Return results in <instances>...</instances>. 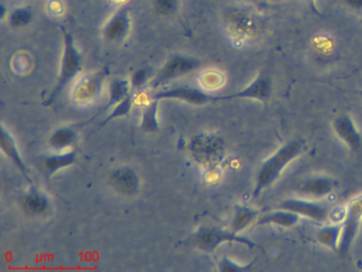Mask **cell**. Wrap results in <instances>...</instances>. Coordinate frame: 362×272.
Instances as JSON below:
<instances>
[{
    "label": "cell",
    "mask_w": 362,
    "mask_h": 272,
    "mask_svg": "<svg viewBox=\"0 0 362 272\" xmlns=\"http://www.w3.org/2000/svg\"><path fill=\"white\" fill-rule=\"evenodd\" d=\"M307 150V145L303 140L289 141L283 145L279 150L275 151L270 157L264 161L258 168L255 178V188L252 197L258 198L267 188L276 182L281 172L291 162L301 157Z\"/></svg>",
    "instance_id": "6da1fadb"
},
{
    "label": "cell",
    "mask_w": 362,
    "mask_h": 272,
    "mask_svg": "<svg viewBox=\"0 0 362 272\" xmlns=\"http://www.w3.org/2000/svg\"><path fill=\"white\" fill-rule=\"evenodd\" d=\"M62 35H63V55H62L61 68H60L59 77L57 83L51 91V94L45 99L43 105L51 107L61 96L66 87L79 76L82 70V58L78 48L74 45V37L72 33L68 32L62 27Z\"/></svg>",
    "instance_id": "7a4b0ae2"
},
{
    "label": "cell",
    "mask_w": 362,
    "mask_h": 272,
    "mask_svg": "<svg viewBox=\"0 0 362 272\" xmlns=\"http://www.w3.org/2000/svg\"><path fill=\"white\" fill-rule=\"evenodd\" d=\"M188 150L194 161L204 167H216L224 159V143L213 133L194 135L188 145Z\"/></svg>",
    "instance_id": "3957f363"
},
{
    "label": "cell",
    "mask_w": 362,
    "mask_h": 272,
    "mask_svg": "<svg viewBox=\"0 0 362 272\" xmlns=\"http://www.w3.org/2000/svg\"><path fill=\"white\" fill-rule=\"evenodd\" d=\"M225 242H236V244L243 245L249 249H260V246L250 238L235 233L232 230L221 229L216 226L201 228L194 236V246L199 250L206 253L214 252L218 247Z\"/></svg>",
    "instance_id": "277c9868"
},
{
    "label": "cell",
    "mask_w": 362,
    "mask_h": 272,
    "mask_svg": "<svg viewBox=\"0 0 362 272\" xmlns=\"http://www.w3.org/2000/svg\"><path fill=\"white\" fill-rule=\"evenodd\" d=\"M105 78L107 74L103 70L81 77L72 87V103L81 107L96 103L102 93Z\"/></svg>",
    "instance_id": "5b68a950"
},
{
    "label": "cell",
    "mask_w": 362,
    "mask_h": 272,
    "mask_svg": "<svg viewBox=\"0 0 362 272\" xmlns=\"http://www.w3.org/2000/svg\"><path fill=\"white\" fill-rule=\"evenodd\" d=\"M227 28L229 34L240 41L253 39L260 35L262 24L257 16L245 9H234L227 14Z\"/></svg>",
    "instance_id": "8992f818"
},
{
    "label": "cell",
    "mask_w": 362,
    "mask_h": 272,
    "mask_svg": "<svg viewBox=\"0 0 362 272\" xmlns=\"http://www.w3.org/2000/svg\"><path fill=\"white\" fill-rule=\"evenodd\" d=\"M362 221V195L351 199L347 205V214L342 222V233L339 242L338 253L345 257L351 250L354 240L359 232Z\"/></svg>",
    "instance_id": "52a82bcc"
},
{
    "label": "cell",
    "mask_w": 362,
    "mask_h": 272,
    "mask_svg": "<svg viewBox=\"0 0 362 272\" xmlns=\"http://www.w3.org/2000/svg\"><path fill=\"white\" fill-rule=\"evenodd\" d=\"M200 65V61L194 58L185 57V56H173L167 60L166 63L159 70L154 78L149 82V86L152 89L161 86L165 83L175 80L180 77L185 76L189 72H194Z\"/></svg>",
    "instance_id": "ba28073f"
},
{
    "label": "cell",
    "mask_w": 362,
    "mask_h": 272,
    "mask_svg": "<svg viewBox=\"0 0 362 272\" xmlns=\"http://www.w3.org/2000/svg\"><path fill=\"white\" fill-rule=\"evenodd\" d=\"M152 99H157L159 101L170 99V101H184L192 105H206L208 103L223 101V96L208 94L196 87L177 86L159 91L152 97Z\"/></svg>",
    "instance_id": "9c48e42d"
},
{
    "label": "cell",
    "mask_w": 362,
    "mask_h": 272,
    "mask_svg": "<svg viewBox=\"0 0 362 272\" xmlns=\"http://www.w3.org/2000/svg\"><path fill=\"white\" fill-rule=\"evenodd\" d=\"M277 209L293 212L316 222H326L330 216V209L328 205L316 201L305 200V199H286L277 205Z\"/></svg>",
    "instance_id": "30bf717a"
},
{
    "label": "cell",
    "mask_w": 362,
    "mask_h": 272,
    "mask_svg": "<svg viewBox=\"0 0 362 272\" xmlns=\"http://www.w3.org/2000/svg\"><path fill=\"white\" fill-rule=\"evenodd\" d=\"M272 93V82L268 75L260 72L253 82L250 83L246 89L231 95H224V101L232 99H255V101L267 103Z\"/></svg>",
    "instance_id": "8fae6325"
},
{
    "label": "cell",
    "mask_w": 362,
    "mask_h": 272,
    "mask_svg": "<svg viewBox=\"0 0 362 272\" xmlns=\"http://www.w3.org/2000/svg\"><path fill=\"white\" fill-rule=\"evenodd\" d=\"M131 29V16L129 9L118 10L103 28V37L111 43H120L129 35Z\"/></svg>",
    "instance_id": "7c38bea8"
},
{
    "label": "cell",
    "mask_w": 362,
    "mask_h": 272,
    "mask_svg": "<svg viewBox=\"0 0 362 272\" xmlns=\"http://www.w3.org/2000/svg\"><path fill=\"white\" fill-rule=\"evenodd\" d=\"M109 183L119 194L132 196L140 188V178L132 168L123 166L112 170L109 174Z\"/></svg>",
    "instance_id": "4fadbf2b"
},
{
    "label": "cell",
    "mask_w": 362,
    "mask_h": 272,
    "mask_svg": "<svg viewBox=\"0 0 362 272\" xmlns=\"http://www.w3.org/2000/svg\"><path fill=\"white\" fill-rule=\"evenodd\" d=\"M0 147H1L4 155L18 168V171L22 174L25 180H26L30 186H33L28 166L26 165L24 159H22V155H20L15 140H14L11 133L4 126H1V129H0Z\"/></svg>",
    "instance_id": "5bb4252c"
},
{
    "label": "cell",
    "mask_w": 362,
    "mask_h": 272,
    "mask_svg": "<svg viewBox=\"0 0 362 272\" xmlns=\"http://www.w3.org/2000/svg\"><path fill=\"white\" fill-rule=\"evenodd\" d=\"M333 128L338 138L347 144V146L354 153H358L362 149V138L358 132L353 119L349 115L337 117L333 122Z\"/></svg>",
    "instance_id": "9a60e30c"
},
{
    "label": "cell",
    "mask_w": 362,
    "mask_h": 272,
    "mask_svg": "<svg viewBox=\"0 0 362 272\" xmlns=\"http://www.w3.org/2000/svg\"><path fill=\"white\" fill-rule=\"evenodd\" d=\"M20 207L27 215L39 217L51 211V200L45 193L31 186L20 199Z\"/></svg>",
    "instance_id": "2e32d148"
},
{
    "label": "cell",
    "mask_w": 362,
    "mask_h": 272,
    "mask_svg": "<svg viewBox=\"0 0 362 272\" xmlns=\"http://www.w3.org/2000/svg\"><path fill=\"white\" fill-rule=\"evenodd\" d=\"M337 182L328 176H316L307 179L297 186V193L310 198H322L332 194L336 188Z\"/></svg>",
    "instance_id": "e0dca14e"
},
{
    "label": "cell",
    "mask_w": 362,
    "mask_h": 272,
    "mask_svg": "<svg viewBox=\"0 0 362 272\" xmlns=\"http://www.w3.org/2000/svg\"><path fill=\"white\" fill-rule=\"evenodd\" d=\"M131 92V83L128 79L125 78H115L112 80V82L109 83V98H107V103H105V107L101 108L90 120H88L86 124L88 122H93L95 118L98 117L101 114L105 113V112L109 111V110L113 109L115 105H117L118 103H121L128 95Z\"/></svg>",
    "instance_id": "ac0fdd59"
},
{
    "label": "cell",
    "mask_w": 362,
    "mask_h": 272,
    "mask_svg": "<svg viewBox=\"0 0 362 272\" xmlns=\"http://www.w3.org/2000/svg\"><path fill=\"white\" fill-rule=\"evenodd\" d=\"M76 151L69 150L58 155H51L44 157L41 161L42 171L44 172L46 178H51L53 174H57L60 170L65 169L76 163Z\"/></svg>",
    "instance_id": "d6986e66"
},
{
    "label": "cell",
    "mask_w": 362,
    "mask_h": 272,
    "mask_svg": "<svg viewBox=\"0 0 362 272\" xmlns=\"http://www.w3.org/2000/svg\"><path fill=\"white\" fill-rule=\"evenodd\" d=\"M302 216L287 209H277L276 211L269 212L256 220V226H281V228H293L301 221Z\"/></svg>",
    "instance_id": "ffe728a7"
},
{
    "label": "cell",
    "mask_w": 362,
    "mask_h": 272,
    "mask_svg": "<svg viewBox=\"0 0 362 272\" xmlns=\"http://www.w3.org/2000/svg\"><path fill=\"white\" fill-rule=\"evenodd\" d=\"M260 212L248 205H237L234 209L233 220H232L231 230L235 233L239 234L243 230L247 229L258 219Z\"/></svg>",
    "instance_id": "44dd1931"
},
{
    "label": "cell",
    "mask_w": 362,
    "mask_h": 272,
    "mask_svg": "<svg viewBox=\"0 0 362 272\" xmlns=\"http://www.w3.org/2000/svg\"><path fill=\"white\" fill-rule=\"evenodd\" d=\"M342 233V224L326 226L319 230L316 234V240L319 244L323 245L326 248L338 252L339 242Z\"/></svg>",
    "instance_id": "7402d4cb"
},
{
    "label": "cell",
    "mask_w": 362,
    "mask_h": 272,
    "mask_svg": "<svg viewBox=\"0 0 362 272\" xmlns=\"http://www.w3.org/2000/svg\"><path fill=\"white\" fill-rule=\"evenodd\" d=\"M76 138H78V134H76V130L65 127V128L57 129L51 134V138H49V144H51L53 150H65L76 142Z\"/></svg>",
    "instance_id": "603a6c76"
},
{
    "label": "cell",
    "mask_w": 362,
    "mask_h": 272,
    "mask_svg": "<svg viewBox=\"0 0 362 272\" xmlns=\"http://www.w3.org/2000/svg\"><path fill=\"white\" fill-rule=\"evenodd\" d=\"M159 103L161 101L157 99H152L150 103L142 110L140 128L144 132L152 133L159 130V118H157Z\"/></svg>",
    "instance_id": "cb8c5ba5"
},
{
    "label": "cell",
    "mask_w": 362,
    "mask_h": 272,
    "mask_svg": "<svg viewBox=\"0 0 362 272\" xmlns=\"http://www.w3.org/2000/svg\"><path fill=\"white\" fill-rule=\"evenodd\" d=\"M138 93V92H135V91H132L131 89L130 94L128 95L121 103H118L117 105H115V107L111 110V113L101 122L100 127H105V124L113 122L114 119H117V118H123L129 115V114L131 113V110L132 108H133L134 101H135Z\"/></svg>",
    "instance_id": "d4e9b609"
},
{
    "label": "cell",
    "mask_w": 362,
    "mask_h": 272,
    "mask_svg": "<svg viewBox=\"0 0 362 272\" xmlns=\"http://www.w3.org/2000/svg\"><path fill=\"white\" fill-rule=\"evenodd\" d=\"M255 259L252 261L248 265H239L236 261H232L227 255L221 257L220 261H218V270L221 272H246L249 271L253 267Z\"/></svg>",
    "instance_id": "484cf974"
},
{
    "label": "cell",
    "mask_w": 362,
    "mask_h": 272,
    "mask_svg": "<svg viewBox=\"0 0 362 272\" xmlns=\"http://www.w3.org/2000/svg\"><path fill=\"white\" fill-rule=\"evenodd\" d=\"M31 20H32V13L26 8H18V9L14 10L9 16L10 25L15 28L27 26Z\"/></svg>",
    "instance_id": "4316f807"
},
{
    "label": "cell",
    "mask_w": 362,
    "mask_h": 272,
    "mask_svg": "<svg viewBox=\"0 0 362 272\" xmlns=\"http://www.w3.org/2000/svg\"><path fill=\"white\" fill-rule=\"evenodd\" d=\"M149 79V70L147 68H140V70H136L131 77V89L132 91H135V92H140L144 89V86H146L147 83H148Z\"/></svg>",
    "instance_id": "83f0119b"
},
{
    "label": "cell",
    "mask_w": 362,
    "mask_h": 272,
    "mask_svg": "<svg viewBox=\"0 0 362 272\" xmlns=\"http://www.w3.org/2000/svg\"><path fill=\"white\" fill-rule=\"evenodd\" d=\"M179 5V0H154L155 10L162 15L175 13Z\"/></svg>",
    "instance_id": "f1b7e54d"
},
{
    "label": "cell",
    "mask_w": 362,
    "mask_h": 272,
    "mask_svg": "<svg viewBox=\"0 0 362 272\" xmlns=\"http://www.w3.org/2000/svg\"><path fill=\"white\" fill-rule=\"evenodd\" d=\"M349 8L355 11H362V0H343Z\"/></svg>",
    "instance_id": "f546056e"
},
{
    "label": "cell",
    "mask_w": 362,
    "mask_h": 272,
    "mask_svg": "<svg viewBox=\"0 0 362 272\" xmlns=\"http://www.w3.org/2000/svg\"><path fill=\"white\" fill-rule=\"evenodd\" d=\"M306 3H307L308 7L310 8L312 12L316 15H321L320 11H319L318 8H316V0H306Z\"/></svg>",
    "instance_id": "4dcf8cb0"
}]
</instances>
